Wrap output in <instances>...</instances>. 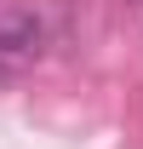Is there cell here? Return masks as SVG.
Here are the masks:
<instances>
[{"label": "cell", "mask_w": 143, "mask_h": 149, "mask_svg": "<svg viewBox=\"0 0 143 149\" xmlns=\"http://www.w3.org/2000/svg\"><path fill=\"white\" fill-rule=\"evenodd\" d=\"M52 46V23L40 6L29 0H0V74H23L35 69Z\"/></svg>", "instance_id": "cell-1"}, {"label": "cell", "mask_w": 143, "mask_h": 149, "mask_svg": "<svg viewBox=\"0 0 143 149\" xmlns=\"http://www.w3.org/2000/svg\"><path fill=\"white\" fill-rule=\"evenodd\" d=\"M132 6H143V0H132Z\"/></svg>", "instance_id": "cell-2"}]
</instances>
